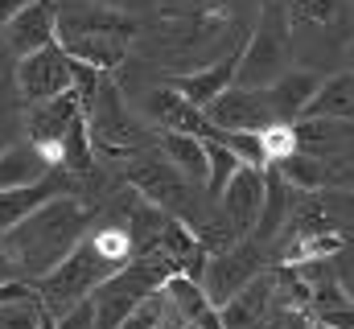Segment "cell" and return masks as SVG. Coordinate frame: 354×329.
I'll return each mask as SVG.
<instances>
[{
    "mask_svg": "<svg viewBox=\"0 0 354 329\" xmlns=\"http://www.w3.org/2000/svg\"><path fill=\"white\" fill-rule=\"evenodd\" d=\"M272 313V276L248 280L227 305H218V329H264Z\"/></svg>",
    "mask_w": 354,
    "mask_h": 329,
    "instance_id": "16",
    "label": "cell"
},
{
    "mask_svg": "<svg viewBox=\"0 0 354 329\" xmlns=\"http://www.w3.org/2000/svg\"><path fill=\"white\" fill-rule=\"evenodd\" d=\"M342 66L354 75V37H351V46H346V54H342Z\"/></svg>",
    "mask_w": 354,
    "mask_h": 329,
    "instance_id": "34",
    "label": "cell"
},
{
    "mask_svg": "<svg viewBox=\"0 0 354 329\" xmlns=\"http://www.w3.org/2000/svg\"><path fill=\"white\" fill-rule=\"evenodd\" d=\"M292 210H297V189L276 173V169H268V185H264V206H260V218H256V227H252V235L260 239V243H272L284 227H288V218H292Z\"/></svg>",
    "mask_w": 354,
    "mask_h": 329,
    "instance_id": "20",
    "label": "cell"
},
{
    "mask_svg": "<svg viewBox=\"0 0 354 329\" xmlns=\"http://www.w3.org/2000/svg\"><path fill=\"white\" fill-rule=\"evenodd\" d=\"M128 259H132V243H128L124 218H120V223H103V227L87 231V235L75 243V251H71L50 276H41V280L33 284V292H37L41 309H46L50 317H58V313H66L71 305L87 301L91 292H95L111 272H120Z\"/></svg>",
    "mask_w": 354,
    "mask_h": 329,
    "instance_id": "2",
    "label": "cell"
},
{
    "mask_svg": "<svg viewBox=\"0 0 354 329\" xmlns=\"http://www.w3.org/2000/svg\"><path fill=\"white\" fill-rule=\"evenodd\" d=\"M0 149H4V132H0Z\"/></svg>",
    "mask_w": 354,
    "mask_h": 329,
    "instance_id": "38",
    "label": "cell"
},
{
    "mask_svg": "<svg viewBox=\"0 0 354 329\" xmlns=\"http://www.w3.org/2000/svg\"><path fill=\"white\" fill-rule=\"evenodd\" d=\"M301 120H342V124H354V75L351 70H338L330 79L317 82L309 107Z\"/></svg>",
    "mask_w": 354,
    "mask_h": 329,
    "instance_id": "21",
    "label": "cell"
},
{
    "mask_svg": "<svg viewBox=\"0 0 354 329\" xmlns=\"http://www.w3.org/2000/svg\"><path fill=\"white\" fill-rule=\"evenodd\" d=\"M62 4H103V8H120V12H128V8H136V4H153V0H62Z\"/></svg>",
    "mask_w": 354,
    "mask_h": 329,
    "instance_id": "31",
    "label": "cell"
},
{
    "mask_svg": "<svg viewBox=\"0 0 354 329\" xmlns=\"http://www.w3.org/2000/svg\"><path fill=\"white\" fill-rule=\"evenodd\" d=\"M54 194H62V177H46V181L25 185V189H0V235H8L29 210H37Z\"/></svg>",
    "mask_w": 354,
    "mask_h": 329,
    "instance_id": "24",
    "label": "cell"
},
{
    "mask_svg": "<svg viewBox=\"0 0 354 329\" xmlns=\"http://www.w3.org/2000/svg\"><path fill=\"white\" fill-rule=\"evenodd\" d=\"M317 82H322V75L301 70V66H292V70H284L280 79L268 82L264 95H268V107H272L276 124H297V120L305 115V107H309V99H313Z\"/></svg>",
    "mask_w": 354,
    "mask_h": 329,
    "instance_id": "17",
    "label": "cell"
},
{
    "mask_svg": "<svg viewBox=\"0 0 354 329\" xmlns=\"http://www.w3.org/2000/svg\"><path fill=\"white\" fill-rule=\"evenodd\" d=\"M292 37V62L301 70H330L342 62L354 37V0H280Z\"/></svg>",
    "mask_w": 354,
    "mask_h": 329,
    "instance_id": "4",
    "label": "cell"
},
{
    "mask_svg": "<svg viewBox=\"0 0 354 329\" xmlns=\"http://www.w3.org/2000/svg\"><path fill=\"white\" fill-rule=\"evenodd\" d=\"M202 115L218 132H264V128L276 124L264 86H239V82H231L223 95H214L202 107Z\"/></svg>",
    "mask_w": 354,
    "mask_h": 329,
    "instance_id": "10",
    "label": "cell"
},
{
    "mask_svg": "<svg viewBox=\"0 0 354 329\" xmlns=\"http://www.w3.org/2000/svg\"><path fill=\"white\" fill-rule=\"evenodd\" d=\"M313 329H330V326H322V321H313Z\"/></svg>",
    "mask_w": 354,
    "mask_h": 329,
    "instance_id": "37",
    "label": "cell"
},
{
    "mask_svg": "<svg viewBox=\"0 0 354 329\" xmlns=\"http://www.w3.org/2000/svg\"><path fill=\"white\" fill-rule=\"evenodd\" d=\"M264 185H268V169H248V164H239L235 173H231V181L218 189V214L227 218V227L239 235V239H248L252 235V227H256V218H260V206H264Z\"/></svg>",
    "mask_w": 354,
    "mask_h": 329,
    "instance_id": "12",
    "label": "cell"
},
{
    "mask_svg": "<svg viewBox=\"0 0 354 329\" xmlns=\"http://www.w3.org/2000/svg\"><path fill=\"white\" fill-rule=\"evenodd\" d=\"M46 177H54V164L29 140L0 149V189H25V185H37Z\"/></svg>",
    "mask_w": 354,
    "mask_h": 329,
    "instance_id": "19",
    "label": "cell"
},
{
    "mask_svg": "<svg viewBox=\"0 0 354 329\" xmlns=\"http://www.w3.org/2000/svg\"><path fill=\"white\" fill-rule=\"evenodd\" d=\"M54 329H95V309H91V301H79V305H71L66 313H58V317H54Z\"/></svg>",
    "mask_w": 354,
    "mask_h": 329,
    "instance_id": "29",
    "label": "cell"
},
{
    "mask_svg": "<svg viewBox=\"0 0 354 329\" xmlns=\"http://www.w3.org/2000/svg\"><path fill=\"white\" fill-rule=\"evenodd\" d=\"M25 4H33V0H0V29H4V25H8Z\"/></svg>",
    "mask_w": 354,
    "mask_h": 329,
    "instance_id": "32",
    "label": "cell"
},
{
    "mask_svg": "<svg viewBox=\"0 0 354 329\" xmlns=\"http://www.w3.org/2000/svg\"><path fill=\"white\" fill-rule=\"evenodd\" d=\"M140 37V25L132 12L103 8V4H58L54 8V41L95 70H111L120 58H128L132 41Z\"/></svg>",
    "mask_w": 354,
    "mask_h": 329,
    "instance_id": "3",
    "label": "cell"
},
{
    "mask_svg": "<svg viewBox=\"0 0 354 329\" xmlns=\"http://www.w3.org/2000/svg\"><path fill=\"white\" fill-rule=\"evenodd\" d=\"M83 124H87V136L99 140L107 153H120V149H132L136 144V120L128 115L124 91L107 79V75L99 82V95L91 99V107L83 111Z\"/></svg>",
    "mask_w": 354,
    "mask_h": 329,
    "instance_id": "11",
    "label": "cell"
},
{
    "mask_svg": "<svg viewBox=\"0 0 354 329\" xmlns=\"http://www.w3.org/2000/svg\"><path fill=\"white\" fill-rule=\"evenodd\" d=\"M71 79H75V62H71V54L58 41L17 58V91L25 95V103H41V99L66 95Z\"/></svg>",
    "mask_w": 354,
    "mask_h": 329,
    "instance_id": "9",
    "label": "cell"
},
{
    "mask_svg": "<svg viewBox=\"0 0 354 329\" xmlns=\"http://www.w3.org/2000/svg\"><path fill=\"white\" fill-rule=\"evenodd\" d=\"M292 37L284 25V8L280 0H264L252 17V29L239 46V66H235V82L239 86H268L280 79L284 70H292Z\"/></svg>",
    "mask_w": 354,
    "mask_h": 329,
    "instance_id": "6",
    "label": "cell"
},
{
    "mask_svg": "<svg viewBox=\"0 0 354 329\" xmlns=\"http://www.w3.org/2000/svg\"><path fill=\"white\" fill-rule=\"evenodd\" d=\"M50 41H54V4H50V0L25 4V8L4 25V46H8L17 58L41 50V46H50Z\"/></svg>",
    "mask_w": 354,
    "mask_h": 329,
    "instance_id": "18",
    "label": "cell"
},
{
    "mask_svg": "<svg viewBox=\"0 0 354 329\" xmlns=\"http://www.w3.org/2000/svg\"><path fill=\"white\" fill-rule=\"evenodd\" d=\"M235 66H239V50H231V54H223V58H214V62H206V66H198V70H185V75H169V91H177L185 103H194V107H206L214 95H223L231 82H235Z\"/></svg>",
    "mask_w": 354,
    "mask_h": 329,
    "instance_id": "14",
    "label": "cell"
},
{
    "mask_svg": "<svg viewBox=\"0 0 354 329\" xmlns=\"http://www.w3.org/2000/svg\"><path fill=\"white\" fill-rule=\"evenodd\" d=\"M268 169H276L297 194H313V189H322V185H330V173H326V164L317 161V157H309V153H292V157H284V161L268 164Z\"/></svg>",
    "mask_w": 354,
    "mask_h": 329,
    "instance_id": "25",
    "label": "cell"
},
{
    "mask_svg": "<svg viewBox=\"0 0 354 329\" xmlns=\"http://www.w3.org/2000/svg\"><path fill=\"white\" fill-rule=\"evenodd\" d=\"M87 227L91 210L75 194H54L50 202L29 210L8 235H0V255L12 272V280L37 284L41 276H50L75 251V243L87 235Z\"/></svg>",
    "mask_w": 354,
    "mask_h": 329,
    "instance_id": "1",
    "label": "cell"
},
{
    "mask_svg": "<svg viewBox=\"0 0 354 329\" xmlns=\"http://www.w3.org/2000/svg\"><path fill=\"white\" fill-rule=\"evenodd\" d=\"M83 120V107H79V99L66 91V95H58V99H41V103H29V111H25V132H29V144L33 149H41L50 164H54V153H58V144H62V136L75 128Z\"/></svg>",
    "mask_w": 354,
    "mask_h": 329,
    "instance_id": "13",
    "label": "cell"
},
{
    "mask_svg": "<svg viewBox=\"0 0 354 329\" xmlns=\"http://www.w3.org/2000/svg\"><path fill=\"white\" fill-rule=\"evenodd\" d=\"M202 149H206V194L210 198H218V189L231 181V173L239 169V161L214 140V136H202Z\"/></svg>",
    "mask_w": 354,
    "mask_h": 329,
    "instance_id": "26",
    "label": "cell"
},
{
    "mask_svg": "<svg viewBox=\"0 0 354 329\" xmlns=\"http://www.w3.org/2000/svg\"><path fill=\"white\" fill-rule=\"evenodd\" d=\"M157 153L174 164L181 177H189L194 185L206 189V149H202V136H189V132H157Z\"/></svg>",
    "mask_w": 354,
    "mask_h": 329,
    "instance_id": "22",
    "label": "cell"
},
{
    "mask_svg": "<svg viewBox=\"0 0 354 329\" xmlns=\"http://www.w3.org/2000/svg\"><path fill=\"white\" fill-rule=\"evenodd\" d=\"M260 144H264L268 164H276V161H284V157L297 153V132H292V124H272V128L260 132Z\"/></svg>",
    "mask_w": 354,
    "mask_h": 329,
    "instance_id": "27",
    "label": "cell"
},
{
    "mask_svg": "<svg viewBox=\"0 0 354 329\" xmlns=\"http://www.w3.org/2000/svg\"><path fill=\"white\" fill-rule=\"evenodd\" d=\"M4 280H12V272H8V263H4V255H0V284Z\"/></svg>",
    "mask_w": 354,
    "mask_h": 329,
    "instance_id": "35",
    "label": "cell"
},
{
    "mask_svg": "<svg viewBox=\"0 0 354 329\" xmlns=\"http://www.w3.org/2000/svg\"><path fill=\"white\" fill-rule=\"evenodd\" d=\"M37 329H54V317L46 313V317H41V326H37Z\"/></svg>",
    "mask_w": 354,
    "mask_h": 329,
    "instance_id": "36",
    "label": "cell"
},
{
    "mask_svg": "<svg viewBox=\"0 0 354 329\" xmlns=\"http://www.w3.org/2000/svg\"><path fill=\"white\" fill-rule=\"evenodd\" d=\"M264 329H313V317L305 309H292V305H276L272 301V313H268Z\"/></svg>",
    "mask_w": 354,
    "mask_h": 329,
    "instance_id": "28",
    "label": "cell"
},
{
    "mask_svg": "<svg viewBox=\"0 0 354 329\" xmlns=\"http://www.w3.org/2000/svg\"><path fill=\"white\" fill-rule=\"evenodd\" d=\"M41 317H46V309L25 280L0 284V329H37Z\"/></svg>",
    "mask_w": 354,
    "mask_h": 329,
    "instance_id": "23",
    "label": "cell"
},
{
    "mask_svg": "<svg viewBox=\"0 0 354 329\" xmlns=\"http://www.w3.org/2000/svg\"><path fill=\"white\" fill-rule=\"evenodd\" d=\"M313 321H322V326H330V329H354V301H351V305H342V309L317 313Z\"/></svg>",
    "mask_w": 354,
    "mask_h": 329,
    "instance_id": "30",
    "label": "cell"
},
{
    "mask_svg": "<svg viewBox=\"0 0 354 329\" xmlns=\"http://www.w3.org/2000/svg\"><path fill=\"white\" fill-rule=\"evenodd\" d=\"M128 185H132L149 206H157L161 214H169L177 223H189V231H198V227L210 218V214H202V206H198V198H194L198 185H194L189 177H181L161 153H140V157H132V164H128Z\"/></svg>",
    "mask_w": 354,
    "mask_h": 329,
    "instance_id": "7",
    "label": "cell"
},
{
    "mask_svg": "<svg viewBox=\"0 0 354 329\" xmlns=\"http://www.w3.org/2000/svg\"><path fill=\"white\" fill-rule=\"evenodd\" d=\"M153 4H161L165 12H181V8H189V4H198V0H153Z\"/></svg>",
    "mask_w": 354,
    "mask_h": 329,
    "instance_id": "33",
    "label": "cell"
},
{
    "mask_svg": "<svg viewBox=\"0 0 354 329\" xmlns=\"http://www.w3.org/2000/svg\"><path fill=\"white\" fill-rule=\"evenodd\" d=\"M260 272H264V255H260V247L239 239V243H231V247H223V251H210V255H206L198 284H202L206 301L218 309V305H227L248 280H256Z\"/></svg>",
    "mask_w": 354,
    "mask_h": 329,
    "instance_id": "8",
    "label": "cell"
},
{
    "mask_svg": "<svg viewBox=\"0 0 354 329\" xmlns=\"http://www.w3.org/2000/svg\"><path fill=\"white\" fill-rule=\"evenodd\" d=\"M145 111H149V120L157 124V128H165V132H189V136H214V128H210V120L202 115V107H194V103H185L177 91L169 86H153L145 99Z\"/></svg>",
    "mask_w": 354,
    "mask_h": 329,
    "instance_id": "15",
    "label": "cell"
},
{
    "mask_svg": "<svg viewBox=\"0 0 354 329\" xmlns=\"http://www.w3.org/2000/svg\"><path fill=\"white\" fill-rule=\"evenodd\" d=\"M174 272H177V259L161 243L149 247V251H136L120 272H111L87 297L91 309H95V329H120Z\"/></svg>",
    "mask_w": 354,
    "mask_h": 329,
    "instance_id": "5",
    "label": "cell"
}]
</instances>
